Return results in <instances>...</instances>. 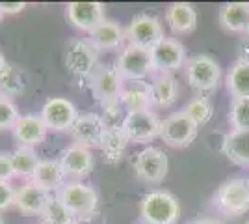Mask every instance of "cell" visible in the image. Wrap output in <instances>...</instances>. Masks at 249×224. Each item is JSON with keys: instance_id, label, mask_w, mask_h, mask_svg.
Returning <instances> with one entry per match:
<instances>
[{"instance_id": "ab89813d", "label": "cell", "mask_w": 249, "mask_h": 224, "mask_svg": "<svg viewBox=\"0 0 249 224\" xmlns=\"http://www.w3.org/2000/svg\"><path fill=\"white\" fill-rule=\"evenodd\" d=\"M6 58H4V54L0 53V73H2V69H4V67H6Z\"/></svg>"}, {"instance_id": "4316f807", "label": "cell", "mask_w": 249, "mask_h": 224, "mask_svg": "<svg viewBox=\"0 0 249 224\" xmlns=\"http://www.w3.org/2000/svg\"><path fill=\"white\" fill-rule=\"evenodd\" d=\"M225 82L232 99H249V58H238L231 65Z\"/></svg>"}, {"instance_id": "2e32d148", "label": "cell", "mask_w": 249, "mask_h": 224, "mask_svg": "<svg viewBox=\"0 0 249 224\" xmlns=\"http://www.w3.org/2000/svg\"><path fill=\"white\" fill-rule=\"evenodd\" d=\"M104 123L101 114L97 112H82L76 118L74 125L71 127L69 135L73 139V144H80L84 148H97L101 137L104 133Z\"/></svg>"}, {"instance_id": "8d00e7d4", "label": "cell", "mask_w": 249, "mask_h": 224, "mask_svg": "<svg viewBox=\"0 0 249 224\" xmlns=\"http://www.w3.org/2000/svg\"><path fill=\"white\" fill-rule=\"evenodd\" d=\"M0 6H2V11L6 15H15L26 8V2H0Z\"/></svg>"}, {"instance_id": "f35d334b", "label": "cell", "mask_w": 249, "mask_h": 224, "mask_svg": "<svg viewBox=\"0 0 249 224\" xmlns=\"http://www.w3.org/2000/svg\"><path fill=\"white\" fill-rule=\"evenodd\" d=\"M186 224H223V221L219 219H208V217H203V219H194Z\"/></svg>"}, {"instance_id": "7a4b0ae2", "label": "cell", "mask_w": 249, "mask_h": 224, "mask_svg": "<svg viewBox=\"0 0 249 224\" xmlns=\"http://www.w3.org/2000/svg\"><path fill=\"white\" fill-rule=\"evenodd\" d=\"M212 205L223 217H242L249 211V182L244 178H231L219 185L214 196Z\"/></svg>"}, {"instance_id": "ffe728a7", "label": "cell", "mask_w": 249, "mask_h": 224, "mask_svg": "<svg viewBox=\"0 0 249 224\" xmlns=\"http://www.w3.org/2000/svg\"><path fill=\"white\" fill-rule=\"evenodd\" d=\"M52 194L45 189L37 187L36 183L26 182L15 194V207L22 215H30V217H39L45 205L49 202Z\"/></svg>"}, {"instance_id": "30bf717a", "label": "cell", "mask_w": 249, "mask_h": 224, "mask_svg": "<svg viewBox=\"0 0 249 224\" xmlns=\"http://www.w3.org/2000/svg\"><path fill=\"white\" fill-rule=\"evenodd\" d=\"M123 79L115 71L114 65H99L91 77L88 79V86L91 90L95 101H99L103 107L119 101V94L123 88Z\"/></svg>"}, {"instance_id": "8fae6325", "label": "cell", "mask_w": 249, "mask_h": 224, "mask_svg": "<svg viewBox=\"0 0 249 224\" xmlns=\"http://www.w3.org/2000/svg\"><path fill=\"white\" fill-rule=\"evenodd\" d=\"M39 116L43 118L49 131H71L76 118L80 116L78 108L67 97H49L41 107Z\"/></svg>"}, {"instance_id": "44dd1931", "label": "cell", "mask_w": 249, "mask_h": 224, "mask_svg": "<svg viewBox=\"0 0 249 224\" xmlns=\"http://www.w3.org/2000/svg\"><path fill=\"white\" fill-rule=\"evenodd\" d=\"M166 21L175 34H192L197 28V11L188 2H173L166 10Z\"/></svg>"}, {"instance_id": "e0dca14e", "label": "cell", "mask_w": 249, "mask_h": 224, "mask_svg": "<svg viewBox=\"0 0 249 224\" xmlns=\"http://www.w3.org/2000/svg\"><path fill=\"white\" fill-rule=\"evenodd\" d=\"M11 133H13V139L17 142V146L36 148L45 140L49 127L45 125V122L39 114H21L11 129Z\"/></svg>"}, {"instance_id": "7c38bea8", "label": "cell", "mask_w": 249, "mask_h": 224, "mask_svg": "<svg viewBox=\"0 0 249 224\" xmlns=\"http://www.w3.org/2000/svg\"><path fill=\"white\" fill-rule=\"evenodd\" d=\"M162 120L156 116L153 110H140V112H128L124 118L123 131L130 142H151L160 137Z\"/></svg>"}, {"instance_id": "d4e9b609", "label": "cell", "mask_w": 249, "mask_h": 224, "mask_svg": "<svg viewBox=\"0 0 249 224\" xmlns=\"http://www.w3.org/2000/svg\"><path fill=\"white\" fill-rule=\"evenodd\" d=\"M221 153L238 166H249V131H229L221 142Z\"/></svg>"}, {"instance_id": "52a82bcc", "label": "cell", "mask_w": 249, "mask_h": 224, "mask_svg": "<svg viewBox=\"0 0 249 224\" xmlns=\"http://www.w3.org/2000/svg\"><path fill=\"white\" fill-rule=\"evenodd\" d=\"M124 30H126V41H128V45H134V47L145 49V51L155 49L156 45L166 38L162 22L158 21V17L149 15V13H138V15H134L130 19V22L126 24Z\"/></svg>"}, {"instance_id": "6da1fadb", "label": "cell", "mask_w": 249, "mask_h": 224, "mask_svg": "<svg viewBox=\"0 0 249 224\" xmlns=\"http://www.w3.org/2000/svg\"><path fill=\"white\" fill-rule=\"evenodd\" d=\"M180 219V204L169 191L147 192L140 202V221L142 224H177Z\"/></svg>"}, {"instance_id": "d6a6232c", "label": "cell", "mask_w": 249, "mask_h": 224, "mask_svg": "<svg viewBox=\"0 0 249 224\" xmlns=\"http://www.w3.org/2000/svg\"><path fill=\"white\" fill-rule=\"evenodd\" d=\"M19 116L21 114H19V107L15 105V101L8 97H0V131H8V129L11 131Z\"/></svg>"}, {"instance_id": "5bb4252c", "label": "cell", "mask_w": 249, "mask_h": 224, "mask_svg": "<svg viewBox=\"0 0 249 224\" xmlns=\"http://www.w3.org/2000/svg\"><path fill=\"white\" fill-rule=\"evenodd\" d=\"M60 163L67 178H71L73 182H82L93 170L95 159L89 148H84L80 144H71L62 151Z\"/></svg>"}, {"instance_id": "74e56055", "label": "cell", "mask_w": 249, "mask_h": 224, "mask_svg": "<svg viewBox=\"0 0 249 224\" xmlns=\"http://www.w3.org/2000/svg\"><path fill=\"white\" fill-rule=\"evenodd\" d=\"M73 224H106L103 221V217L99 213L93 215H84V217H74Z\"/></svg>"}, {"instance_id": "f6af8a7d", "label": "cell", "mask_w": 249, "mask_h": 224, "mask_svg": "<svg viewBox=\"0 0 249 224\" xmlns=\"http://www.w3.org/2000/svg\"><path fill=\"white\" fill-rule=\"evenodd\" d=\"M248 182H249V178H248Z\"/></svg>"}, {"instance_id": "d590c367", "label": "cell", "mask_w": 249, "mask_h": 224, "mask_svg": "<svg viewBox=\"0 0 249 224\" xmlns=\"http://www.w3.org/2000/svg\"><path fill=\"white\" fill-rule=\"evenodd\" d=\"M13 178H15V168H13L11 153L0 151V182H11Z\"/></svg>"}, {"instance_id": "d6986e66", "label": "cell", "mask_w": 249, "mask_h": 224, "mask_svg": "<svg viewBox=\"0 0 249 224\" xmlns=\"http://www.w3.org/2000/svg\"><path fill=\"white\" fill-rule=\"evenodd\" d=\"M89 41L97 51H114L126 41V30L117 21L104 19L97 28L89 32Z\"/></svg>"}, {"instance_id": "9a60e30c", "label": "cell", "mask_w": 249, "mask_h": 224, "mask_svg": "<svg viewBox=\"0 0 249 224\" xmlns=\"http://www.w3.org/2000/svg\"><path fill=\"white\" fill-rule=\"evenodd\" d=\"M65 15L74 28L88 34L106 19L103 2H69L65 6Z\"/></svg>"}, {"instance_id": "ac0fdd59", "label": "cell", "mask_w": 249, "mask_h": 224, "mask_svg": "<svg viewBox=\"0 0 249 224\" xmlns=\"http://www.w3.org/2000/svg\"><path fill=\"white\" fill-rule=\"evenodd\" d=\"M119 103L126 112H140V110H151L153 107V88L147 81H124Z\"/></svg>"}, {"instance_id": "7bdbcfd3", "label": "cell", "mask_w": 249, "mask_h": 224, "mask_svg": "<svg viewBox=\"0 0 249 224\" xmlns=\"http://www.w3.org/2000/svg\"><path fill=\"white\" fill-rule=\"evenodd\" d=\"M0 224H4V221H2V215H0Z\"/></svg>"}, {"instance_id": "9c48e42d", "label": "cell", "mask_w": 249, "mask_h": 224, "mask_svg": "<svg viewBox=\"0 0 249 224\" xmlns=\"http://www.w3.org/2000/svg\"><path fill=\"white\" fill-rule=\"evenodd\" d=\"M199 125L184 110L173 112L162 120L160 139L171 148H186L197 137Z\"/></svg>"}, {"instance_id": "ee69618b", "label": "cell", "mask_w": 249, "mask_h": 224, "mask_svg": "<svg viewBox=\"0 0 249 224\" xmlns=\"http://www.w3.org/2000/svg\"><path fill=\"white\" fill-rule=\"evenodd\" d=\"M246 224H249V221H246Z\"/></svg>"}, {"instance_id": "b9f144b4", "label": "cell", "mask_w": 249, "mask_h": 224, "mask_svg": "<svg viewBox=\"0 0 249 224\" xmlns=\"http://www.w3.org/2000/svg\"><path fill=\"white\" fill-rule=\"evenodd\" d=\"M246 36L249 38V24H248V28H246Z\"/></svg>"}, {"instance_id": "836d02e7", "label": "cell", "mask_w": 249, "mask_h": 224, "mask_svg": "<svg viewBox=\"0 0 249 224\" xmlns=\"http://www.w3.org/2000/svg\"><path fill=\"white\" fill-rule=\"evenodd\" d=\"M103 112V123L104 127H123L124 123V118H126V110H124V107L119 103V101H115V103H112V105H106Z\"/></svg>"}, {"instance_id": "4dcf8cb0", "label": "cell", "mask_w": 249, "mask_h": 224, "mask_svg": "<svg viewBox=\"0 0 249 224\" xmlns=\"http://www.w3.org/2000/svg\"><path fill=\"white\" fill-rule=\"evenodd\" d=\"M182 110L197 123L199 127L201 125H207L208 122L212 120V116H214V105H212V101L208 97H203V96L194 97L192 101H188L186 107L182 108Z\"/></svg>"}, {"instance_id": "83f0119b", "label": "cell", "mask_w": 249, "mask_h": 224, "mask_svg": "<svg viewBox=\"0 0 249 224\" xmlns=\"http://www.w3.org/2000/svg\"><path fill=\"white\" fill-rule=\"evenodd\" d=\"M11 161H13V168H15V178H24L30 182L34 174L39 166V155L36 153L34 148H26V146H17L11 151Z\"/></svg>"}, {"instance_id": "3957f363", "label": "cell", "mask_w": 249, "mask_h": 224, "mask_svg": "<svg viewBox=\"0 0 249 224\" xmlns=\"http://www.w3.org/2000/svg\"><path fill=\"white\" fill-rule=\"evenodd\" d=\"M186 81L196 92H214L221 82V67L210 54H194L186 60Z\"/></svg>"}, {"instance_id": "7402d4cb", "label": "cell", "mask_w": 249, "mask_h": 224, "mask_svg": "<svg viewBox=\"0 0 249 224\" xmlns=\"http://www.w3.org/2000/svg\"><path fill=\"white\" fill-rule=\"evenodd\" d=\"M65 178L67 176L63 172L60 159H41V163H39V166H37V170H36L30 182L52 194L54 191L58 192L67 183Z\"/></svg>"}, {"instance_id": "277c9868", "label": "cell", "mask_w": 249, "mask_h": 224, "mask_svg": "<svg viewBox=\"0 0 249 224\" xmlns=\"http://www.w3.org/2000/svg\"><path fill=\"white\" fill-rule=\"evenodd\" d=\"M63 64L69 73L76 79H89L91 73L99 67V51L93 47L89 40L74 38L67 43Z\"/></svg>"}, {"instance_id": "1f68e13d", "label": "cell", "mask_w": 249, "mask_h": 224, "mask_svg": "<svg viewBox=\"0 0 249 224\" xmlns=\"http://www.w3.org/2000/svg\"><path fill=\"white\" fill-rule=\"evenodd\" d=\"M229 123L236 131H249V99H232L229 108Z\"/></svg>"}, {"instance_id": "5b68a950", "label": "cell", "mask_w": 249, "mask_h": 224, "mask_svg": "<svg viewBox=\"0 0 249 224\" xmlns=\"http://www.w3.org/2000/svg\"><path fill=\"white\" fill-rule=\"evenodd\" d=\"M132 168L140 182L158 185L166 180L167 170H169V159L160 148L147 146L140 153H136Z\"/></svg>"}, {"instance_id": "603a6c76", "label": "cell", "mask_w": 249, "mask_h": 224, "mask_svg": "<svg viewBox=\"0 0 249 224\" xmlns=\"http://www.w3.org/2000/svg\"><path fill=\"white\" fill-rule=\"evenodd\" d=\"M219 26L225 32L246 34L249 24V2H229L219 8Z\"/></svg>"}, {"instance_id": "f1b7e54d", "label": "cell", "mask_w": 249, "mask_h": 224, "mask_svg": "<svg viewBox=\"0 0 249 224\" xmlns=\"http://www.w3.org/2000/svg\"><path fill=\"white\" fill-rule=\"evenodd\" d=\"M26 90V77L17 65H6L0 73V97H13L21 96Z\"/></svg>"}, {"instance_id": "8992f818", "label": "cell", "mask_w": 249, "mask_h": 224, "mask_svg": "<svg viewBox=\"0 0 249 224\" xmlns=\"http://www.w3.org/2000/svg\"><path fill=\"white\" fill-rule=\"evenodd\" d=\"M114 67L123 81H145L147 75L155 71L151 51L134 45H124L115 58Z\"/></svg>"}, {"instance_id": "e575fe53", "label": "cell", "mask_w": 249, "mask_h": 224, "mask_svg": "<svg viewBox=\"0 0 249 224\" xmlns=\"http://www.w3.org/2000/svg\"><path fill=\"white\" fill-rule=\"evenodd\" d=\"M15 194L17 191L13 189L11 182H0V211H6L11 205H15Z\"/></svg>"}, {"instance_id": "484cf974", "label": "cell", "mask_w": 249, "mask_h": 224, "mask_svg": "<svg viewBox=\"0 0 249 224\" xmlns=\"http://www.w3.org/2000/svg\"><path fill=\"white\" fill-rule=\"evenodd\" d=\"M153 88V107L167 108L171 107L178 97V82L173 77V73H160L155 77V81L151 82Z\"/></svg>"}, {"instance_id": "4fadbf2b", "label": "cell", "mask_w": 249, "mask_h": 224, "mask_svg": "<svg viewBox=\"0 0 249 224\" xmlns=\"http://www.w3.org/2000/svg\"><path fill=\"white\" fill-rule=\"evenodd\" d=\"M151 56L158 73H173L186 64V49L175 38H164L155 49H151Z\"/></svg>"}, {"instance_id": "f546056e", "label": "cell", "mask_w": 249, "mask_h": 224, "mask_svg": "<svg viewBox=\"0 0 249 224\" xmlns=\"http://www.w3.org/2000/svg\"><path fill=\"white\" fill-rule=\"evenodd\" d=\"M41 224H73L74 215L63 205V202L58 198V194L54 192L49 202L45 205V209L41 211V215L37 217Z\"/></svg>"}, {"instance_id": "cb8c5ba5", "label": "cell", "mask_w": 249, "mask_h": 224, "mask_svg": "<svg viewBox=\"0 0 249 224\" xmlns=\"http://www.w3.org/2000/svg\"><path fill=\"white\" fill-rule=\"evenodd\" d=\"M128 137L123 131V127H106L99 142V151L106 163L115 164L124 157V151L128 148Z\"/></svg>"}, {"instance_id": "60d3db41", "label": "cell", "mask_w": 249, "mask_h": 224, "mask_svg": "<svg viewBox=\"0 0 249 224\" xmlns=\"http://www.w3.org/2000/svg\"><path fill=\"white\" fill-rule=\"evenodd\" d=\"M4 15H6V13L2 11V6H0V22H2V19H4Z\"/></svg>"}, {"instance_id": "ba28073f", "label": "cell", "mask_w": 249, "mask_h": 224, "mask_svg": "<svg viewBox=\"0 0 249 224\" xmlns=\"http://www.w3.org/2000/svg\"><path fill=\"white\" fill-rule=\"evenodd\" d=\"M58 198L63 202V205L74 215V217H84V215L97 213L99 207V194L91 185L82 182H67L60 191L56 192Z\"/></svg>"}]
</instances>
